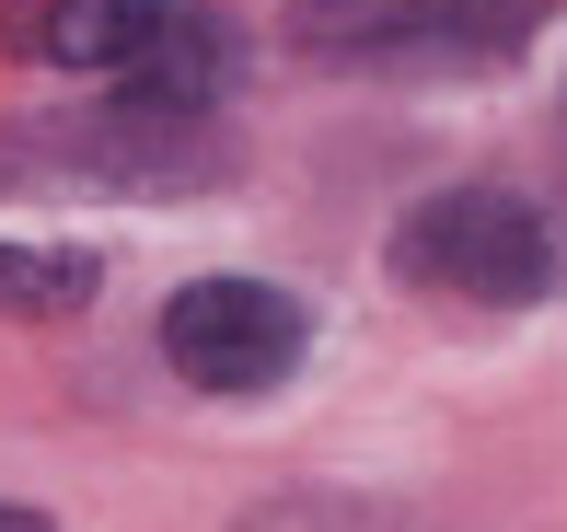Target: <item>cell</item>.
Masks as SVG:
<instances>
[{
  "label": "cell",
  "instance_id": "cell-1",
  "mask_svg": "<svg viewBox=\"0 0 567 532\" xmlns=\"http://www.w3.org/2000/svg\"><path fill=\"white\" fill-rule=\"evenodd\" d=\"M556 0H290V46L359 82H463L509 70Z\"/></svg>",
  "mask_w": 567,
  "mask_h": 532
},
{
  "label": "cell",
  "instance_id": "cell-2",
  "mask_svg": "<svg viewBox=\"0 0 567 532\" xmlns=\"http://www.w3.org/2000/svg\"><path fill=\"white\" fill-rule=\"evenodd\" d=\"M382 267H394L405 290H429V301L522 313V301H545L567 278V243H556V209H533V197H509V186H441V197H417V209L394 220Z\"/></svg>",
  "mask_w": 567,
  "mask_h": 532
},
{
  "label": "cell",
  "instance_id": "cell-3",
  "mask_svg": "<svg viewBox=\"0 0 567 532\" xmlns=\"http://www.w3.org/2000/svg\"><path fill=\"white\" fill-rule=\"evenodd\" d=\"M313 347V313L267 278H186L163 301V359L197 394H278Z\"/></svg>",
  "mask_w": 567,
  "mask_h": 532
},
{
  "label": "cell",
  "instance_id": "cell-4",
  "mask_svg": "<svg viewBox=\"0 0 567 532\" xmlns=\"http://www.w3.org/2000/svg\"><path fill=\"white\" fill-rule=\"evenodd\" d=\"M174 0H12L0 12V46L23 70H82V82H127V70L163 46Z\"/></svg>",
  "mask_w": 567,
  "mask_h": 532
},
{
  "label": "cell",
  "instance_id": "cell-5",
  "mask_svg": "<svg viewBox=\"0 0 567 532\" xmlns=\"http://www.w3.org/2000/svg\"><path fill=\"white\" fill-rule=\"evenodd\" d=\"M93 290H105V255L82 243H0V324H70L93 313Z\"/></svg>",
  "mask_w": 567,
  "mask_h": 532
},
{
  "label": "cell",
  "instance_id": "cell-6",
  "mask_svg": "<svg viewBox=\"0 0 567 532\" xmlns=\"http://www.w3.org/2000/svg\"><path fill=\"white\" fill-rule=\"evenodd\" d=\"M0 532H59L47 510H12V498H0Z\"/></svg>",
  "mask_w": 567,
  "mask_h": 532
}]
</instances>
